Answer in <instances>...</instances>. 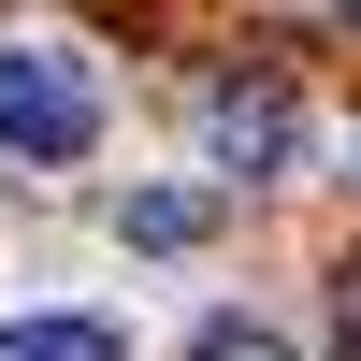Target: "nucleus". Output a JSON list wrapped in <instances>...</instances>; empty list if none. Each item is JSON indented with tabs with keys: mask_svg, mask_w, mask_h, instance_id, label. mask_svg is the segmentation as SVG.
<instances>
[{
	"mask_svg": "<svg viewBox=\"0 0 361 361\" xmlns=\"http://www.w3.org/2000/svg\"><path fill=\"white\" fill-rule=\"evenodd\" d=\"M202 217H217L202 188H145L130 202V246H202Z\"/></svg>",
	"mask_w": 361,
	"mask_h": 361,
	"instance_id": "nucleus-4",
	"label": "nucleus"
},
{
	"mask_svg": "<svg viewBox=\"0 0 361 361\" xmlns=\"http://www.w3.org/2000/svg\"><path fill=\"white\" fill-rule=\"evenodd\" d=\"M0 145L44 173H73L87 145H102V73H87L73 44H0Z\"/></svg>",
	"mask_w": 361,
	"mask_h": 361,
	"instance_id": "nucleus-1",
	"label": "nucleus"
},
{
	"mask_svg": "<svg viewBox=\"0 0 361 361\" xmlns=\"http://www.w3.org/2000/svg\"><path fill=\"white\" fill-rule=\"evenodd\" d=\"M202 361H289V347L260 333V318H202Z\"/></svg>",
	"mask_w": 361,
	"mask_h": 361,
	"instance_id": "nucleus-5",
	"label": "nucleus"
},
{
	"mask_svg": "<svg viewBox=\"0 0 361 361\" xmlns=\"http://www.w3.org/2000/svg\"><path fill=\"white\" fill-rule=\"evenodd\" d=\"M202 145H217V173H289L304 159V102L289 87H217L202 102Z\"/></svg>",
	"mask_w": 361,
	"mask_h": 361,
	"instance_id": "nucleus-2",
	"label": "nucleus"
},
{
	"mask_svg": "<svg viewBox=\"0 0 361 361\" xmlns=\"http://www.w3.org/2000/svg\"><path fill=\"white\" fill-rule=\"evenodd\" d=\"M0 361H130L116 318H0Z\"/></svg>",
	"mask_w": 361,
	"mask_h": 361,
	"instance_id": "nucleus-3",
	"label": "nucleus"
}]
</instances>
